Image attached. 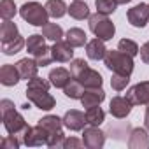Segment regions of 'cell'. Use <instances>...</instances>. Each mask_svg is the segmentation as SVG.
<instances>
[{
	"label": "cell",
	"mask_w": 149,
	"mask_h": 149,
	"mask_svg": "<svg viewBox=\"0 0 149 149\" xmlns=\"http://www.w3.org/2000/svg\"><path fill=\"white\" fill-rule=\"evenodd\" d=\"M49 86H53V84L49 81L39 77V76L30 79L28 84H26V98H28V102H32L40 111H51L56 105V100L49 93Z\"/></svg>",
	"instance_id": "obj_1"
},
{
	"label": "cell",
	"mask_w": 149,
	"mask_h": 149,
	"mask_svg": "<svg viewBox=\"0 0 149 149\" xmlns=\"http://www.w3.org/2000/svg\"><path fill=\"white\" fill-rule=\"evenodd\" d=\"M104 63L105 67L114 72V74H123V76H132V72H133V56L119 51V49H111L107 51L105 58H104Z\"/></svg>",
	"instance_id": "obj_2"
},
{
	"label": "cell",
	"mask_w": 149,
	"mask_h": 149,
	"mask_svg": "<svg viewBox=\"0 0 149 149\" xmlns=\"http://www.w3.org/2000/svg\"><path fill=\"white\" fill-rule=\"evenodd\" d=\"M88 23H90V30L93 32L95 37L102 39L104 42L111 40L116 33V26L114 23L102 13H95V14H90L88 18Z\"/></svg>",
	"instance_id": "obj_3"
},
{
	"label": "cell",
	"mask_w": 149,
	"mask_h": 149,
	"mask_svg": "<svg viewBox=\"0 0 149 149\" xmlns=\"http://www.w3.org/2000/svg\"><path fill=\"white\" fill-rule=\"evenodd\" d=\"M19 16H21L26 23H30V25H33V26H44V25L47 23L49 13H47L46 6H42V4H39V2H26V4L21 6Z\"/></svg>",
	"instance_id": "obj_4"
},
{
	"label": "cell",
	"mask_w": 149,
	"mask_h": 149,
	"mask_svg": "<svg viewBox=\"0 0 149 149\" xmlns=\"http://www.w3.org/2000/svg\"><path fill=\"white\" fill-rule=\"evenodd\" d=\"M2 121H4V128L9 135H16L21 139V133L25 132V128L28 126L25 118L16 111V109H11L7 112L2 114Z\"/></svg>",
	"instance_id": "obj_5"
},
{
	"label": "cell",
	"mask_w": 149,
	"mask_h": 149,
	"mask_svg": "<svg viewBox=\"0 0 149 149\" xmlns=\"http://www.w3.org/2000/svg\"><path fill=\"white\" fill-rule=\"evenodd\" d=\"M47 132L40 126V125H35V126H26L25 132L21 133V142L28 147H39V146H46L47 142Z\"/></svg>",
	"instance_id": "obj_6"
},
{
	"label": "cell",
	"mask_w": 149,
	"mask_h": 149,
	"mask_svg": "<svg viewBox=\"0 0 149 149\" xmlns=\"http://www.w3.org/2000/svg\"><path fill=\"white\" fill-rule=\"evenodd\" d=\"M126 18H128V23L135 28H144L149 21V4H137L133 6L132 9H128L126 13Z\"/></svg>",
	"instance_id": "obj_7"
},
{
	"label": "cell",
	"mask_w": 149,
	"mask_h": 149,
	"mask_svg": "<svg viewBox=\"0 0 149 149\" xmlns=\"http://www.w3.org/2000/svg\"><path fill=\"white\" fill-rule=\"evenodd\" d=\"M83 142L88 149H102L105 144V133L98 126H88L83 132Z\"/></svg>",
	"instance_id": "obj_8"
},
{
	"label": "cell",
	"mask_w": 149,
	"mask_h": 149,
	"mask_svg": "<svg viewBox=\"0 0 149 149\" xmlns=\"http://www.w3.org/2000/svg\"><path fill=\"white\" fill-rule=\"evenodd\" d=\"M126 98L132 102V105H147L149 104V81H142L132 86L126 91Z\"/></svg>",
	"instance_id": "obj_9"
},
{
	"label": "cell",
	"mask_w": 149,
	"mask_h": 149,
	"mask_svg": "<svg viewBox=\"0 0 149 149\" xmlns=\"http://www.w3.org/2000/svg\"><path fill=\"white\" fill-rule=\"evenodd\" d=\"M86 125H88L86 114L77 111V109H70L63 116V126L68 128L70 132H81V130L86 128Z\"/></svg>",
	"instance_id": "obj_10"
},
{
	"label": "cell",
	"mask_w": 149,
	"mask_h": 149,
	"mask_svg": "<svg viewBox=\"0 0 149 149\" xmlns=\"http://www.w3.org/2000/svg\"><path fill=\"white\" fill-rule=\"evenodd\" d=\"M132 102L126 98V97H121V95H118V97H114L112 100H111V104H109V112L116 118V119H123V118H126L130 112H132Z\"/></svg>",
	"instance_id": "obj_11"
},
{
	"label": "cell",
	"mask_w": 149,
	"mask_h": 149,
	"mask_svg": "<svg viewBox=\"0 0 149 149\" xmlns=\"http://www.w3.org/2000/svg\"><path fill=\"white\" fill-rule=\"evenodd\" d=\"M51 53H53V60L58 61V63H67V61L74 60V47L67 40L54 42L53 47H51Z\"/></svg>",
	"instance_id": "obj_12"
},
{
	"label": "cell",
	"mask_w": 149,
	"mask_h": 149,
	"mask_svg": "<svg viewBox=\"0 0 149 149\" xmlns=\"http://www.w3.org/2000/svg\"><path fill=\"white\" fill-rule=\"evenodd\" d=\"M74 79H77L84 88H102V83H104L100 72H97V70H93L90 67L84 72H81L77 77H74Z\"/></svg>",
	"instance_id": "obj_13"
},
{
	"label": "cell",
	"mask_w": 149,
	"mask_h": 149,
	"mask_svg": "<svg viewBox=\"0 0 149 149\" xmlns=\"http://www.w3.org/2000/svg\"><path fill=\"white\" fill-rule=\"evenodd\" d=\"M21 76H19V70L16 65H11V63H6L0 68V83L4 86H16L19 83Z\"/></svg>",
	"instance_id": "obj_14"
},
{
	"label": "cell",
	"mask_w": 149,
	"mask_h": 149,
	"mask_svg": "<svg viewBox=\"0 0 149 149\" xmlns=\"http://www.w3.org/2000/svg\"><path fill=\"white\" fill-rule=\"evenodd\" d=\"M49 83L54 86V88H65L74 77H72V74H70V70H67V68H63V67H56V68H53L51 72H49Z\"/></svg>",
	"instance_id": "obj_15"
},
{
	"label": "cell",
	"mask_w": 149,
	"mask_h": 149,
	"mask_svg": "<svg viewBox=\"0 0 149 149\" xmlns=\"http://www.w3.org/2000/svg\"><path fill=\"white\" fill-rule=\"evenodd\" d=\"M104 100H105V91L102 88H86V91L81 98V104H83V107L90 109V107L100 105Z\"/></svg>",
	"instance_id": "obj_16"
},
{
	"label": "cell",
	"mask_w": 149,
	"mask_h": 149,
	"mask_svg": "<svg viewBox=\"0 0 149 149\" xmlns=\"http://www.w3.org/2000/svg\"><path fill=\"white\" fill-rule=\"evenodd\" d=\"M16 67H18V70H19L21 79H26V81L33 79V77L37 76V70H39V63L35 61V58H33V60H32V58H21V60L16 63Z\"/></svg>",
	"instance_id": "obj_17"
},
{
	"label": "cell",
	"mask_w": 149,
	"mask_h": 149,
	"mask_svg": "<svg viewBox=\"0 0 149 149\" xmlns=\"http://www.w3.org/2000/svg\"><path fill=\"white\" fill-rule=\"evenodd\" d=\"M107 51H109V49L105 47L104 40L98 39V37H95L93 40H90V42L86 44V54H88L90 60H95V61L104 60L105 54H107Z\"/></svg>",
	"instance_id": "obj_18"
},
{
	"label": "cell",
	"mask_w": 149,
	"mask_h": 149,
	"mask_svg": "<svg viewBox=\"0 0 149 149\" xmlns=\"http://www.w3.org/2000/svg\"><path fill=\"white\" fill-rule=\"evenodd\" d=\"M128 147L130 149H147L149 147L147 132L144 128H133L128 139Z\"/></svg>",
	"instance_id": "obj_19"
},
{
	"label": "cell",
	"mask_w": 149,
	"mask_h": 149,
	"mask_svg": "<svg viewBox=\"0 0 149 149\" xmlns=\"http://www.w3.org/2000/svg\"><path fill=\"white\" fill-rule=\"evenodd\" d=\"M18 37H19V30H18L16 23L11 19H4L2 26H0V40H2V44H7Z\"/></svg>",
	"instance_id": "obj_20"
},
{
	"label": "cell",
	"mask_w": 149,
	"mask_h": 149,
	"mask_svg": "<svg viewBox=\"0 0 149 149\" xmlns=\"http://www.w3.org/2000/svg\"><path fill=\"white\" fill-rule=\"evenodd\" d=\"M65 40L72 46V47H83L84 44H88V35L84 30L81 28H70L65 33Z\"/></svg>",
	"instance_id": "obj_21"
},
{
	"label": "cell",
	"mask_w": 149,
	"mask_h": 149,
	"mask_svg": "<svg viewBox=\"0 0 149 149\" xmlns=\"http://www.w3.org/2000/svg\"><path fill=\"white\" fill-rule=\"evenodd\" d=\"M68 14H70V18L81 21V19L90 18V7H88L86 2H83V0H74L70 4V7H68Z\"/></svg>",
	"instance_id": "obj_22"
},
{
	"label": "cell",
	"mask_w": 149,
	"mask_h": 149,
	"mask_svg": "<svg viewBox=\"0 0 149 149\" xmlns=\"http://www.w3.org/2000/svg\"><path fill=\"white\" fill-rule=\"evenodd\" d=\"M44 39H46V37L40 35V33H33V35H30V37L26 39V51H28V54L37 56L42 49H46L47 46H46V40H44Z\"/></svg>",
	"instance_id": "obj_23"
},
{
	"label": "cell",
	"mask_w": 149,
	"mask_h": 149,
	"mask_svg": "<svg viewBox=\"0 0 149 149\" xmlns=\"http://www.w3.org/2000/svg\"><path fill=\"white\" fill-rule=\"evenodd\" d=\"M37 125H40L47 133H54V132H60V130H61V126H63V118L47 114V116H44L42 119H39Z\"/></svg>",
	"instance_id": "obj_24"
},
{
	"label": "cell",
	"mask_w": 149,
	"mask_h": 149,
	"mask_svg": "<svg viewBox=\"0 0 149 149\" xmlns=\"http://www.w3.org/2000/svg\"><path fill=\"white\" fill-rule=\"evenodd\" d=\"M46 9H47L49 16L54 18V19H60V18H63L68 13V7H67V4L63 2V0H47Z\"/></svg>",
	"instance_id": "obj_25"
},
{
	"label": "cell",
	"mask_w": 149,
	"mask_h": 149,
	"mask_svg": "<svg viewBox=\"0 0 149 149\" xmlns=\"http://www.w3.org/2000/svg\"><path fill=\"white\" fill-rule=\"evenodd\" d=\"M63 91H65V97H68V98H72V100H81L83 95H84V91H86V88H84L77 79H72V81L63 88Z\"/></svg>",
	"instance_id": "obj_26"
},
{
	"label": "cell",
	"mask_w": 149,
	"mask_h": 149,
	"mask_svg": "<svg viewBox=\"0 0 149 149\" xmlns=\"http://www.w3.org/2000/svg\"><path fill=\"white\" fill-rule=\"evenodd\" d=\"M42 35H44L46 39L53 40V42H58V40H61V39L65 37V33H63L61 26H60V25H56V23H49V21L42 26Z\"/></svg>",
	"instance_id": "obj_27"
},
{
	"label": "cell",
	"mask_w": 149,
	"mask_h": 149,
	"mask_svg": "<svg viewBox=\"0 0 149 149\" xmlns=\"http://www.w3.org/2000/svg\"><path fill=\"white\" fill-rule=\"evenodd\" d=\"M86 121H88V125H91V126H100L104 121H105V112L100 109V105H95V107H90V109H86Z\"/></svg>",
	"instance_id": "obj_28"
},
{
	"label": "cell",
	"mask_w": 149,
	"mask_h": 149,
	"mask_svg": "<svg viewBox=\"0 0 149 149\" xmlns=\"http://www.w3.org/2000/svg\"><path fill=\"white\" fill-rule=\"evenodd\" d=\"M26 46V40L19 35L18 39H14V40H11V42H7V44H2V51H4V54H7V56H13V54H16V53H19L23 47Z\"/></svg>",
	"instance_id": "obj_29"
},
{
	"label": "cell",
	"mask_w": 149,
	"mask_h": 149,
	"mask_svg": "<svg viewBox=\"0 0 149 149\" xmlns=\"http://www.w3.org/2000/svg\"><path fill=\"white\" fill-rule=\"evenodd\" d=\"M18 13V7L14 4V0H2L0 2V16L2 19H13Z\"/></svg>",
	"instance_id": "obj_30"
},
{
	"label": "cell",
	"mask_w": 149,
	"mask_h": 149,
	"mask_svg": "<svg viewBox=\"0 0 149 149\" xmlns=\"http://www.w3.org/2000/svg\"><path fill=\"white\" fill-rule=\"evenodd\" d=\"M95 6H97V13L109 16V14H114L119 4H118V0H95Z\"/></svg>",
	"instance_id": "obj_31"
},
{
	"label": "cell",
	"mask_w": 149,
	"mask_h": 149,
	"mask_svg": "<svg viewBox=\"0 0 149 149\" xmlns=\"http://www.w3.org/2000/svg\"><path fill=\"white\" fill-rule=\"evenodd\" d=\"M118 49L126 53V54H130V56H137L140 53V47L137 46V42H133L130 39H121L119 44H118Z\"/></svg>",
	"instance_id": "obj_32"
},
{
	"label": "cell",
	"mask_w": 149,
	"mask_h": 149,
	"mask_svg": "<svg viewBox=\"0 0 149 149\" xmlns=\"http://www.w3.org/2000/svg\"><path fill=\"white\" fill-rule=\"evenodd\" d=\"M130 83V76H123V74H114L112 72V79H111V86L114 91H123Z\"/></svg>",
	"instance_id": "obj_33"
},
{
	"label": "cell",
	"mask_w": 149,
	"mask_h": 149,
	"mask_svg": "<svg viewBox=\"0 0 149 149\" xmlns=\"http://www.w3.org/2000/svg\"><path fill=\"white\" fill-rule=\"evenodd\" d=\"M88 68V63L83 60V58H74L70 61V74H72V77H77L81 72H84Z\"/></svg>",
	"instance_id": "obj_34"
},
{
	"label": "cell",
	"mask_w": 149,
	"mask_h": 149,
	"mask_svg": "<svg viewBox=\"0 0 149 149\" xmlns=\"http://www.w3.org/2000/svg\"><path fill=\"white\" fill-rule=\"evenodd\" d=\"M63 140H65V133L60 130V132H54V133H49L47 135L46 146L47 147H63Z\"/></svg>",
	"instance_id": "obj_35"
},
{
	"label": "cell",
	"mask_w": 149,
	"mask_h": 149,
	"mask_svg": "<svg viewBox=\"0 0 149 149\" xmlns=\"http://www.w3.org/2000/svg\"><path fill=\"white\" fill-rule=\"evenodd\" d=\"M35 58V61L39 63V67H47L51 61H54L53 60V53H51V47H46V49H42L37 56H33Z\"/></svg>",
	"instance_id": "obj_36"
},
{
	"label": "cell",
	"mask_w": 149,
	"mask_h": 149,
	"mask_svg": "<svg viewBox=\"0 0 149 149\" xmlns=\"http://www.w3.org/2000/svg\"><path fill=\"white\" fill-rule=\"evenodd\" d=\"M21 144H23L21 139H18L16 135H7V137L2 140V146H4L6 149H18Z\"/></svg>",
	"instance_id": "obj_37"
},
{
	"label": "cell",
	"mask_w": 149,
	"mask_h": 149,
	"mask_svg": "<svg viewBox=\"0 0 149 149\" xmlns=\"http://www.w3.org/2000/svg\"><path fill=\"white\" fill-rule=\"evenodd\" d=\"M81 146H84V142H83V140H79V139H76V137H70V139H65V140H63V149L81 147Z\"/></svg>",
	"instance_id": "obj_38"
},
{
	"label": "cell",
	"mask_w": 149,
	"mask_h": 149,
	"mask_svg": "<svg viewBox=\"0 0 149 149\" xmlns=\"http://www.w3.org/2000/svg\"><path fill=\"white\" fill-rule=\"evenodd\" d=\"M140 60H142L146 65H149V40L140 47Z\"/></svg>",
	"instance_id": "obj_39"
},
{
	"label": "cell",
	"mask_w": 149,
	"mask_h": 149,
	"mask_svg": "<svg viewBox=\"0 0 149 149\" xmlns=\"http://www.w3.org/2000/svg\"><path fill=\"white\" fill-rule=\"evenodd\" d=\"M11 109H14V104H13L11 100L4 98L2 102H0V111H2V114H4V112H7V111H11Z\"/></svg>",
	"instance_id": "obj_40"
},
{
	"label": "cell",
	"mask_w": 149,
	"mask_h": 149,
	"mask_svg": "<svg viewBox=\"0 0 149 149\" xmlns=\"http://www.w3.org/2000/svg\"><path fill=\"white\" fill-rule=\"evenodd\" d=\"M144 125H146V130L149 132V104L146 107V116H144Z\"/></svg>",
	"instance_id": "obj_41"
},
{
	"label": "cell",
	"mask_w": 149,
	"mask_h": 149,
	"mask_svg": "<svg viewBox=\"0 0 149 149\" xmlns=\"http://www.w3.org/2000/svg\"><path fill=\"white\" fill-rule=\"evenodd\" d=\"M132 0H118V4H130Z\"/></svg>",
	"instance_id": "obj_42"
}]
</instances>
